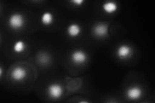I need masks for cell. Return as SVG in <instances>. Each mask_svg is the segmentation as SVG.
Returning <instances> with one entry per match:
<instances>
[{"label": "cell", "mask_w": 155, "mask_h": 103, "mask_svg": "<svg viewBox=\"0 0 155 103\" xmlns=\"http://www.w3.org/2000/svg\"><path fill=\"white\" fill-rule=\"evenodd\" d=\"M126 95L130 100H137L141 97L142 90L138 86L130 87L126 92Z\"/></svg>", "instance_id": "5b68a950"}, {"label": "cell", "mask_w": 155, "mask_h": 103, "mask_svg": "<svg viewBox=\"0 0 155 103\" xmlns=\"http://www.w3.org/2000/svg\"><path fill=\"white\" fill-rule=\"evenodd\" d=\"M27 74V73L25 68L21 67H16L14 68V70L12 71L11 76L14 81H20L25 79Z\"/></svg>", "instance_id": "52a82bcc"}, {"label": "cell", "mask_w": 155, "mask_h": 103, "mask_svg": "<svg viewBox=\"0 0 155 103\" xmlns=\"http://www.w3.org/2000/svg\"><path fill=\"white\" fill-rule=\"evenodd\" d=\"M68 35L72 37H76L81 33V27L78 24H71L67 28Z\"/></svg>", "instance_id": "9c48e42d"}, {"label": "cell", "mask_w": 155, "mask_h": 103, "mask_svg": "<svg viewBox=\"0 0 155 103\" xmlns=\"http://www.w3.org/2000/svg\"><path fill=\"white\" fill-rule=\"evenodd\" d=\"M93 32L98 37H104L108 35V25L105 23H98L94 27Z\"/></svg>", "instance_id": "277c9868"}, {"label": "cell", "mask_w": 155, "mask_h": 103, "mask_svg": "<svg viewBox=\"0 0 155 103\" xmlns=\"http://www.w3.org/2000/svg\"><path fill=\"white\" fill-rule=\"evenodd\" d=\"M48 60V58L46 55H41V56L40 57V61L42 63H47V61Z\"/></svg>", "instance_id": "7c38bea8"}, {"label": "cell", "mask_w": 155, "mask_h": 103, "mask_svg": "<svg viewBox=\"0 0 155 103\" xmlns=\"http://www.w3.org/2000/svg\"><path fill=\"white\" fill-rule=\"evenodd\" d=\"M86 53L81 50H76L72 53L71 60L76 65H81L87 61Z\"/></svg>", "instance_id": "8992f818"}, {"label": "cell", "mask_w": 155, "mask_h": 103, "mask_svg": "<svg viewBox=\"0 0 155 103\" xmlns=\"http://www.w3.org/2000/svg\"><path fill=\"white\" fill-rule=\"evenodd\" d=\"M63 88L58 84H52L48 88V94L53 99H59L63 94Z\"/></svg>", "instance_id": "3957f363"}, {"label": "cell", "mask_w": 155, "mask_h": 103, "mask_svg": "<svg viewBox=\"0 0 155 103\" xmlns=\"http://www.w3.org/2000/svg\"><path fill=\"white\" fill-rule=\"evenodd\" d=\"M132 48L129 45H120L116 50V55L120 60H126L129 58L132 55Z\"/></svg>", "instance_id": "7a4b0ae2"}, {"label": "cell", "mask_w": 155, "mask_h": 103, "mask_svg": "<svg viewBox=\"0 0 155 103\" xmlns=\"http://www.w3.org/2000/svg\"><path fill=\"white\" fill-rule=\"evenodd\" d=\"M8 24L10 27L15 30L21 29L25 24V18L21 14H14L9 18Z\"/></svg>", "instance_id": "6da1fadb"}, {"label": "cell", "mask_w": 155, "mask_h": 103, "mask_svg": "<svg viewBox=\"0 0 155 103\" xmlns=\"http://www.w3.org/2000/svg\"><path fill=\"white\" fill-rule=\"evenodd\" d=\"M2 73H3V70H2V68H0V76H2Z\"/></svg>", "instance_id": "5bb4252c"}, {"label": "cell", "mask_w": 155, "mask_h": 103, "mask_svg": "<svg viewBox=\"0 0 155 103\" xmlns=\"http://www.w3.org/2000/svg\"><path fill=\"white\" fill-rule=\"evenodd\" d=\"M71 2L73 3L76 6H81L82 4H84V0H73Z\"/></svg>", "instance_id": "4fadbf2b"}, {"label": "cell", "mask_w": 155, "mask_h": 103, "mask_svg": "<svg viewBox=\"0 0 155 103\" xmlns=\"http://www.w3.org/2000/svg\"><path fill=\"white\" fill-rule=\"evenodd\" d=\"M103 11L107 14H113L117 11L118 5L114 2H107L102 5Z\"/></svg>", "instance_id": "ba28073f"}, {"label": "cell", "mask_w": 155, "mask_h": 103, "mask_svg": "<svg viewBox=\"0 0 155 103\" xmlns=\"http://www.w3.org/2000/svg\"><path fill=\"white\" fill-rule=\"evenodd\" d=\"M26 48L25 43L23 41H18L16 43H14L13 47V50L16 53H20L23 52Z\"/></svg>", "instance_id": "8fae6325"}, {"label": "cell", "mask_w": 155, "mask_h": 103, "mask_svg": "<svg viewBox=\"0 0 155 103\" xmlns=\"http://www.w3.org/2000/svg\"><path fill=\"white\" fill-rule=\"evenodd\" d=\"M41 23L45 24V25H49L53 23L54 21V16H53L52 14L48 12H46L43 14L41 18Z\"/></svg>", "instance_id": "30bf717a"}]
</instances>
